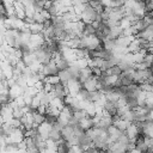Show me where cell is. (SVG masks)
<instances>
[{"label": "cell", "instance_id": "6da1fadb", "mask_svg": "<svg viewBox=\"0 0 153 153\" xmlns=\"http://www.w3.org/2000/svg\"><path fill=\"white\" fill-rule=\"evenodd\" d=\"M97 16H98V12L96 11V8H93L88 2L86 4V8L82 11V13L80 14V18L81 20L85 23V24H88V23H92L97 19Z\"/></svg>", "mask_w": 153, "mask_h": 153}, {"label": "cell", "instance_id": "7a4b0ae2", "mask_svg": "<svg viewBox=\"0 0 153 153\" xmlns=\"http://www.w3.org/2000/svg\"><path fill=\"white\" fill-rule=\"evenodd\" d=\"M67 87L69 90V94L72 96H76L79 93V91L82 88V82L79 80V79H71L68 82H67Z\"/></svg>", "mask_w": 153, "mask_h": 153}, {"label": "cell", "instance_id": "3957f363", "mask_svg": "<svg viewBox=\"0 0 153 153\" xmlns=\"http://www.w3.org/2000/svg\"><path fill=\"white\" fill-rule=\"evenodd\" d=\"M41 72H42L43 74H45V75H53V74H57V73H59V68H57L56 62H55L54 60H51L49 63L43 65Z\"/></svg>", "mask_w": 153, "mask_h": 153}, {"label": "cell", "instance_id": "277c9868", "mask_svg": "<svg viewBox=\"0 0 153 153\" xmlns=\"http://www.w3.org/2000/svg\"><path fill=\"white\" fill-rule=\"evenodd\" d=\"M38 133L42 135V137L44 140H48L49 139V135H50V130L53 129V124L49 123L48 121H44L42 124L38 126Z\"/></svg>", "mask_w": 153, "mask_h": 153}, {"label": "cell", "instance_id": "5b68a950", "mask_svg": "<svg viewBox=\"0 0 153 153\" xmlns=\"http://www.w3.org/2000/svg\"><path fill=\"white\" fill-rule=\"evenodd\" d=\"M11 118H13V108H11L8 104H2V109H1V123L8 122Z\"/></svg>", "mask_w": 153, "mask_h": 153}, {"label": "cell", "instance_id": "8992f818", "mask_svg": "<svg viewBox=\"0 0 153 153\" xmlns=\"http://www.w3.org/2000/svg\"><path fill=\"white\" fill-rule=\"evenodd\" d=\"M82 87L86 88L88 92L94 91V90H98V78H97L96 75L91 76L90 79H87V80L82 84Z\"/></svg>", "mask_w": 153, "mask_h": 153}, {"label": "cell", "instance_id": "52a82bcc", "mask_svg": "<svg viewBox=\"0 0 153 153\" xmlns=\"http://www.w3.org/2000/svg\"><path fill=\"white\" fill-rule=\"evenodd\" d=\"M126 133L130 137V140H136V137L140 134V128H139V126L136 123H130L128 126V128L126 129Z\"/></svg>", "mask_w": 153, "mask_h": 153}, {"label": "cell", "instance_id": "ba28073f", "mask_svg": "<svg viewBox=\"0 0 153 153\" xmlns=\"http://www.w3.org/2000/svg\"><path fill=\"white\" fill-rule=\"evenodd\" d=\"M61 135H62V139H63V140H66V141H71V140L75 136V133H74L73 127L69 126V124L66 126V127H63L62 130H61Z\"/></svg>", "mask_w": 153, "mask_h": 153}, {"label": "cell", "instance_id": "9c48e42d", "mask_svg": "<svg viewBox=\"0 0 153 153\" xmlns=\"http://www.w3.org/2000/svg\"><path fill=\"white\" fill-rule=\"evenodd\" d=\"M123 131L121 130V129H118L115 124H112V126H110L109 127V129H108V134H109V137H110V140L114 142V141H117L118 140V137H120V135L122 134Z\"/></svg>", "mask_w": 153, "mask_h": 153}, {"label": "cell", "instance_id": "30bf717a", "mask_svg": "<svg viewBox=\"0 0 153 153\" xmlns=\"http://www.w3.org/2000/svg\"><path fill=\"white\" fill-rule=\"evenodd\" d=\"M91 76H93V71L91 67H85L80 71V76H79V80L84 84L87 79H90Z\"/></svg>", "mask_w": 153, "mask_h": 153}, {"label": "cell", "instance_id": "8fae6325", "mask_svg": "<svg viewBox=\"0 0 153 153\" xmlns=\"http://www.w3.org/2000/svg\"><path fill=\"white\" fill-rule=\"evenodd\" d=\"M59 76H60V80H61V82H63L65 85H67V82L71 80V79H73V75H72V73H71V71H69V68H67V69H62V71H59Z\"/></svg>", "mask_w": 153, "mask_h": 153}, {"label": "cell", "instance_id": "7c38bea8", "mask_svg": "<svg viewBox=\"0 0 153 153\" xmlns=\"http://www.w3.org/2000/svg\"><path fill=\"white\" fill-rule=\"evenodd\" d=\"M80 124H81V127H82L85 130H88V129H91L92 127H94L93 116H90V115H87L86 117H84V118L80 121Z\"/></svg>", "mask_w": 153, "mask_h": 153}, {"label": "cell", "instance_id": "4fadbf2b", "mask_svg": "<svg viewBox=\"0 0 153 153\" xmlns=\"http://www.w3.org/2000/svg\"><path fill=\"white\" fill-rule=\"evenodd\" d=\"M32 117H33V127H38L39 124H42L45 121V115L38 112L37 110H35L32 112Z\"/></svg>", "mask_w": 153, "mask_h": 153}, {"label": "cell", "instance_id": "5bb4252c", "mask_svg": "<svg viewBox=\"0 0 153 153\" xmlns=\"http://www.w3.org/2000/svg\"><path fill=\"white\" fill-rule=\"evenodd\" d=\"M141 50V44H140V41H139V38L136 37L134 41H131L130 42V44L128 45V51H130V53H136V51H140Z\"/></svg>", "mask_w": 153, "mask_h": 153}, {"label": "cell", "instance_id": "9a60e30c", "mask_svg": "<svg viewBox=\"0 0 153 153\" xmlns=\"http://www.w3.org/2000/svg\"><path fill=\"white\" fill-rule=\"evenodd\" d=\"M29 27H30L31 33H39V32H42L43 29H44V26H43L42 23H36V22L29 24Z\"/></svg>", "mask_w": 153, "mask_h": 153}, {"label": "cell", "instance_id": "2e32d148", "mask_svg": "<svg viewBox=\"0 0 153 153\" xmlns=\"http://www.w3.org/2000/svg\"><path fill=\"white\" fill-rule=\"evenodd\" d=\"M103 94H105V93H103L100 90H94V91H91V92H88V100H91V102H97Z\"/></svg>", "mask_w": 153, "mask_h": 153}, {"label": "cell", "instance_id": "e0dca14e", "mask_svg": "<svg viewBox=\"0 0 153 153\" xmlns=\"http://www.w3.org/2000/svg\"><path fill=\"white\" fill-rule=\"evenodd\" d=\"M105 97H106V99H108V100H110V102H117V100L120 99V97H121V93H120V92H117V91L114 88L112 91H110V92L105 93Z\"/></svg>", "mask_w": 153, "mask_h": 153}, {"label": "cell", "instance_id": "ac0fdd59", "mask_svg": "<svg viewBox=\"0 0 153 153\" xmlns=\"http://www.w3.org/2000/svg\"><path fill=\"white\" fill-rule=\"evenodd\" d=\"M146 50H143V49H141L140 51H136V53H134L133 54V56H134V62L135 63H140V62H143L145 61V55H146Z\"/></svg>", "mask_w": 153, "mask_h": 153}, {"label": "cell", "instance_id": "d6986e66", "mask_svg": "<svg viewBox=\"0 0 153 153\" xmlns=\"http://www.w3.org/2000/svg\"><path fill=\"white\" fill-rule=\"evenodd\" d=\"M49 137L50 139H53L54 141H60L61 139H62V135H61V130L60 129H57V128H55V127H53V129L50 130V135H49Z\"/></svg>", "mask_w": 153, "mask_h": 153}, {"label": "cell", "instance_id": "ffe728a7", "mask_svg": "<svg viewBox=\"0 0 153 153\" xmlns=\"http://www.w3.org/2000/svg\"><path fill=\"white\" fill-rule=\"evenodd\" d=\"M96 31H97V29L93 26V24H92V23L85 24V27H84V35H85V36L96 35Z\"/></svg>", "mask_w": 153, "mask_h": 153}, {"label": "cell", "instance_id": "44dd1931", "mask_svg": "<svg viewBox=\"0 0 153 153\" xmlns=\"http://www.w3.org/2000/svg\"><path fill=\"white\" fill-rule=\"evenodd\" d=\"M103 45H104V48H105L106 50L112 51L114 48H115V45H116V39H109V38H105V39H103Z\"/></svg>", "mask_w": 153, "mask_h": 153}, {"label": "cell", "instance_id": "7402d4cb", "mask_svg": "<svg viewBox=\"0 0 153 153\" xmlns=\"http://www.w3.org/2000/svg\"><path fill=\"white\" fill-rule=\"evenodd\" d=\"M122 32H123V27H122L121 25H116V26L110 27V33H111L115 38H117V37L122 36Z\"/></svg>", "mask_w": 153, "mask_h": 153}, {"label": "cell", "instance_id": "603a6c76", "mask_svg": "<svg viewBox=\"0 0 153 153\" xmlns=\"http://www.w3.org/2000/svg\"><path fill=\"white\" fill-rule=\"evenodd\" d=\"M56 65H57V68L59 71H62V69H67L69 67V61H67L65 57H61L60 60L56 61Z\"/></svg>", "mask_w": 153, "mask_h": 153}, {"label": "cell", "instance_id": "cb8c5ba5", "mask_svg": "<svg viewBox=\"0 0 153 153\" xmlns=\"http://www.w3.org/2000/svg\"><path fill=\"white\" fill-rule=\"evenodd\" d=\"M44 81H45V82H50V84L55 85V84L60 82L61 80H60L59 74H53V75H47V76H45V79H44Z\"/></svg>", "mask_w": 153, "mask_h": 153}, {"label": "cell", "instance_id": "d4e9b609", "mask_svg": "<svg viewBox=\"0 0 153 153\" xmlns=\"http://www.w3.org/2000/svg\"><path fill=\"white\" fill-rule=\"evenodd\" d=\"M33 20L36 22V23H44V20H45V18L43 17V14H42V12H35V14H33Z\"/></svg>", "mask_w": 153, "mask_h": 153}, {"label": "cell", "instance_id": "484cf974", "mask_svg": "<svg viewBox=\"0 0 153 153\" xmlns=\"http://www.w3.org/2000/svg\"><path fill=\"white\" fill-rule=\"evenodd\" d=\"M41 105V99H39V97L38 96H35L33 98H32V103H31V108L33 109V110H37V108Z\"/></svg>", "mask_w": 153, "mask_h": 153}, {"label": "cell", "instance_id": "4316f807", "mask_svg": "<svg viewBox=\"0 0 153 153\" xmlns=\"http://www.w3.org/2000/svg\"><path fill=\"white\" fill-rule=\"evenodd\" d=\"M133 24H131V22L127 18V17H123L122 19H121V26L123 27V29H127V27H129V26H131Z\"/></svg>", "mask_w": 153, "mask_h": 153}]
</instances>
